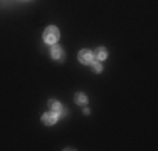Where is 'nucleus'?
<instances>
[{"mask_svg": "<svg viewBox=\"0 0 158 151\" xmlns=\"http://www.w3.org/2000/svg\"><path fill=\"white\" fill-rule=\"evenodd\" d=\"M59 37H61V32H59V29L56 27V25H47V27L44 29V32H42V40L49 45L57 44Z\"/></svg>", "mask_w": 158, "mask_h": 151, "instance_id": "f257e3e1", "label": "nucleus"}, {"mask_svg": "<svg viewBox=\"0 0 158 151\" xmlns=\"http://www.w3.org/2000/svg\"><path fill=\"white\" fill-rule=\"evenodd\" d=\"M59 118H61L59 112L51 111V109H49L47 112H44V114H42V123L46 124V126H54V124L59 121Z\"/></svg>", "mask_w": 158, "mask_h": 151, "instance_id": "f03ea898", "label": "nucleus"}, {"mask_svg": "<svg viewBox=\"0 0 158 151\" xmlns=\"http://www.w3.org/2000/svg\"><path fill=\"white\" fill-rule=\"evenodd\" d=\"M77 60L81 64H91L93 60H94V54H93V51H89V49H82V51H79L77 54Z\"/></svg>", "mask_w": 158, "mask_h": 151, "instance_id": "7ed1b4c3", "label": "nucleus"}, {"mask_svg": "<svg viewBox=\"0 0 158 151\" xmlns=\"http://www.w3.org/2000/svg\"><path fill=\"white\" fill-rule=\"evenodd\" d=\"M51 59L54 60H62L64 59V49L57 44H52L51 45Z\"/></svg>", "mask_w": 158, "mask_h": 151, "instance_id": "20e7f679", "label": "nucleus"}, {"mask_svg": "<svg viewBox=\"0 0 158 151\" xmlns=\"http://www.w3.org/2000/svg\"><path fill=\"white\" fill-rule=\"evenodd\" d=\"M47 106H49V109H51V111H56V112H59V116H67V112L62 109V104L59 103L57 99H49Z\"/></svg>", "mask_w": 158, "mask_h": 151, "instance_id": "39448f33", "label": "nucleus"}, {"mask_svg": "<svg viewBox=\"0 0 158 151\" xmlns=\"http://www.w3.org/2000/svg\"><path fill=\"white\" fill-rule=\"evenodd\" d=\"M93 54H94L96 60H104V59H108V49L106 47H98Z\"/></svg>", "mask_w": 158, "mask_h": 151, "instance_id": "423d86ee", "label": "nucleus"}, {"mask_svg": "<svg viewBox=\"0 0 158 151\" xmlns=\"http://www.w3.org/2000/svg\"><path fill=\"white\" fill-rule=\"evenodd\" d=\"M74 103H76L77 106L88 104V96H86L84 92H76V94H74Z\"/></svg>", "mask_w": 158, "mask_h": 151, "instance_id": "0eeeda50", "label": "nucleus"}, {"mask_svg": "<svg viewBox=\"0 0 158 151\" xmlns=\"http://www.w3.org/2000/svg\"><path fill=\"white\" fill-rule=\"evenodd\" d=\"M89 66H91L93 72H96V74H101V72H103V66H101L99 60H93V62L89 64Z\"/></svg>", "mask_w": 158, "mask_h": 151, "instance_id": "6e6552de", "label": "nucleus"}]
</instances>
